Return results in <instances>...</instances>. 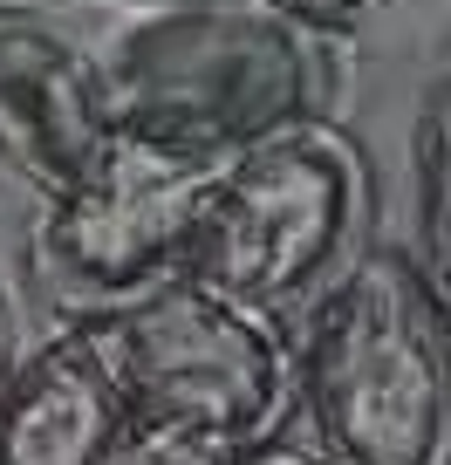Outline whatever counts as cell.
<instances>
[{
	"label": "cell",
	"instance_id": "obj_12",
	"mask_svg": "<svg viewBox=\"0 0 451 465\" xmlns=\"http://www.w3.org/2000/svg\"><path fill=\"white\" fill-rule=\"evenodd\" d=\"M240 465H321V459H294V451H274V445H260V451H247Z\"/></svg>",
	"mask_w": 451,
	"mask_h": 465
},
{
	"label": "cell",
	"instance_id": "obj_13",
	"mask_svg": "<svg viewBox=\"0 0 451 465\" xmlns=\"http://www.w3.org/2000/svg\"><path fill=\"white\" fill-rule=\"evenodd\" d=\"M151 7H233V0H151Z\"/></svg>",
	"mask_w": 451,
	"mask_h": 465
},
{
	"label": "cell",
	"instance_id": "obj_9",
	"mask_svg": "<svg viewBox=\"0 0 451 465\" xmlns=\"http://www.w3.org/2000/svg\"><path fill=\"white\" fill-rule=\"evenodd\" d=\"M233 7H260V15H274V21H288V28H301V35H349L356 21H363V0H233Z\"/></svg>",
	"mask_w": 451,
	"mask_h": 465
},
{
	"label": "cell",
	"instance_id": "obj_6",
	"mask_svg": "<svg viewBox=\"0 0 451 465\" xmlns=\"http://www.w3.org/2000/svg\"><path fill=\"white\" fill-rule=\"evenodd\" d=\"M110 137L96 62L42 15L0 0V164L34 192H69Z\"/></svg>",
	"mask_w": 451,
	"mask_h": 465
},
{
	"label": "cell",
	"instance_id": "obj_5",
	"mask_svg": "<svg viewBox=\"0 0 451 465\" xmlns=\"http://www.w3.org/2000/svg\"><path fill=\"white\" fill-rule=\"evenodd\" d=\"M212 178L219 164L110 131L83 178L55 192L34 226L42 281L55 288V302L83 322H110L164 281H185Z\"/></svg>",
	"mask_w": 451,
	"mask_h": 465
},
{
	"label": "cell",
	"instance_id": "obj_11",
	"mask_svg": "<svg viewBox=\"0 0 451 465\" xmlns=\"http://www.w3.org/2000/svg\"><path fill=\"white\" fill-rule=\"evenodd\" d=\"M15 370V315H7V294H0V377Z\"/></svg>",
	"mask_w": 451,
	"mask_h": 465
},
{
	"label": "cell",
	"instance_id": "obj_8",
	"mask_svg": "<svg viewBox=\"0 0 451 465\" xmlns=\"http://www.w3.org/2000/svg\"><path fill=\"white\" fill-rule=\"evenodd\" d=\"M417 240L424 274L451 294V83H437L417 116Z\"/></svg>",
	"mask_w": 451,
	"mask_h": 465
},
{
	"label": "cell",
	"instance_id": "obj_10",
	"mask_svg": "<svg viewBox=\"0 0 451 465\" xmlns=\"http://www.w3.org/2000/svg\"><path fill=\"white\" fill-rule=\"evenodd\" d=\"M117 465H240L212 445H191V438H158V431H131V445L117 451Z\"/></svg>",
	"mask_w": 451,
	"mask_h": 465
},
{
	"label": "cell",
	"instance_id": "obj_1",
	"mask_svg": "<svg viewBox=\"0 0 451 465\" xmlns=\"http://www.w3.org/2000/svg\"><path fill=\"white\" fill-rule=\"evenodd\" d=\"M294 391L328 465H451V315L424 261L356 253L315 294Z\"/></svg>",
	"mask_w": 451,
	"mask_h": 465
},
{
	"label": "cell",
	"instance_id": "obj_7",
	"mask_svg": "<svg viewBox=\"0 0 451 465\" xmlns=\"http://www.w3.org/2000/svg\"><path fill=\"white\" fill-rule=\"evenodd\" d=\"M123 445L131 404L89 322L15 356L0 377V465H117Z\"/></svg>",
	"mask_w": 451,
	"mask_h": 465
},
{
	"label": "cell",
	"instance_id": "obj_3",
	"mask_svg": "<svg viewBox=\"0 0 451 465\" xmlns=\"http://www.w3.org/2000/svg\"><path fill=\"white\" fill-rule=\"evenodd\" d=\"M89 329L131 404V431L191 438L226 459L274 445L294 397V356L267 315L219 302L199 281H164Z\"/></svg>",
	"mask_w": 451,
	"mask_h": 465
},
{
	"label": "cell",
	"instance_id": "obj_4",
	"mask_svg": "<svg viewBox=\"0 0 451 465\" xmlns=\"http://www.w3.org/2000/svg\"><path fill=\"white\" fill-rule=\"evenodd\" d=\"M363 158L335 131L294 124L219 164L185 281L253 315L301 302L335 274L363 226Z\"/></svg>",
	"mask_w": 451,
	"mask_h": 465
},
{
	"label": "cell",
	"instance_id": "obj_2",
	"mask_svg": "<svg viewBox=\"0 0 451 465\" xmlns=\"http://www.w3.org/2000/svg\"><path fill=\"white\" fill-rule=\"evenodd\" d=\"M110 131L226 164L294 131L315 96L308 35L260 7H158L96 62Z\"/></svg>",
	"mask_w": 451,
	"mask_h": 465
}]
</instances>
